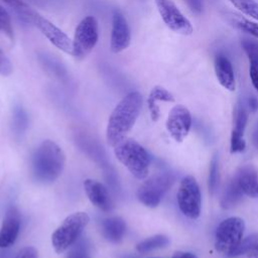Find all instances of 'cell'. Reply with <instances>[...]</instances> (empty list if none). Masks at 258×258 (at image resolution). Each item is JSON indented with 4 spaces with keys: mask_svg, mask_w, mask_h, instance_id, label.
Here are the masks:
<instances>
[{
    "mask_svg": "<svg viewBox=\"0 0 258 258\" xmlns=\"http://www.w3.org/2000/svg\"><path fill=\"white\" fill-rule=\"evenodd\" d=\"M143 99L139 92H130L114 108L106 129V139L110 146H115L126 138L127 133L134 126L141 108Z\"/></svg>",
    "mask_w": 258,
    "mask_h": 258,
    "instance_id": "cell-1",
    "label": "cell"
},
{
    "mask_svg": "<svg viewBox=\"0 0 258 258\" xmlns=\"http://www.w3.org/2000/svg\"><path fill=\"white\" fill-rule=\"evenodd\" d=\"M64 163L66 155L62 149L55 142L44 140L32 155V174L39 182H53L61 174Z\"/></svg>",
    "mask_w": 258,
    "mask_h": 258,
    "instance_id": "cell-2",
    "label": "cell"
},
{
    "mask_svg": "<svg viewBox=\"0 0 258 258\" xmlns=\"http://www.w3.org/2000/svg\"><path fill=\"white\" fill-rule=\"evenodd\" d=\"M117 159L137 179H144L149 172L150 157L146 149L137 141L125 138L114 146Z\"/></svg>",
    "mask_w": 258,
    "mask_h": 258,
    "instance_id": "cell-3",
    "label": "cell"
},
{
    "mask_svg": "<svg viewBox=\"0 0 258 258\" xmlns=\"http://www.w3.org/2000/svg\"><path fill=\"white\" fill-rule=\"evenodd\" d=\"M89 221L90 217L85 212H77L68 216L51 235L54 251L61 254L75 245Z\"/></svg>",
    "mask_w": 258,
    "mask_h": 258,
    "instance_id": "cell-4",
    "label": "cell"
},
{
    "mask_svg": "<svg viewBox=\"0 0 258 258\" xmlns=\"http://www.w3.org/2000/svg\"><path fill=\"white\" fill-rule=\"evenodd\" d=\"M245 223L239 217H230L223 220L215 233V248L218 252L230 256L243 240Z\"/></svg>",
    "mask_w": 258,
    "mask_h": 258,
    "instance_id": "cell-5",
    "label": "cell"
},
{
    "mask_svg": "<svg viewBox=\"0 0 258 258\" xmlns=\"http://www.w3.org/2000/svg\"><path fill=\"white\" fill-rule=\"evenodd\" d=\"M174 181L172 174L159 172L145 179L137 189V199L148 208H155Z\"/></svg>",
    "mask_w": 258,
    "mask_h": 258,
    "instance_id": "cell-6",
    "label": "cell"
},
{
    "mask_svg": "<svg viewBox=\"0 0 258 258\" xmlns=\"http://www.w3.org/2000/svg\"><path fill=\"white\" fill-rule=\"evenodd\" d=\"M176 201L180 212L186 218L196 220L200 217L202 195L199 183L192 175H186L180 180Z\"/></svg>",
    "mask_w": 258,
    "mask_h": 258,
    "instance_id": "cell-7",
    "label": "cell"
},
{
    "mask_svg": "<svg viewBox=\"0 0 258 258\" xmlns=\"http://www.w3.org/2000/svg\"><path fill=\"white\" fill-rule=\"evenodd\" d=\"M98 38L99 29L97 19L94 16L85 17L76 28L72 55L77 59L85 58L97 44Z\"/></svg>",
    "mask_w": 258,
    "mask_h": 258,
    "instance_id": "cell-8",
    "label": "cell"
},
{
    "mask_svg": "<svg viewBox=\"0 0 258 258\" xmlns=\"http://www.w3.org/2000/svg\"><path fill=\"white\" fill-rule=\"evenodd\" d=\"M28 23L34 25L55 47L66 53H73V40L63 31L46 18H43L36 11L32 10L28 18Z\"/></svg>",
    "mask_w": 258,
    "mask_h": 258,
    "instance_id": "cell-9",
    "label": "cell"
},
{
    "mask_svg": "<svg viewBox=\"0 0 258 258\" xmlns=\"http://www.w3.org/2000/svg\"><path fill=\"white\" fill-rule=\"evenodd\" d=\"M155 3L161 19L170 30L182 35H190L194 32L190 21L171 0H155Z\"/></svg>",
    "mask_w": 258,
    "mask_h": 258,
    "instance_id": "cell-10",
    "label": "cell"
},
{
    "mask_svg": "<svg viewBox=\"0 0 258 258\" xmlns=\"http://www.w3.org/2000/svg\"><path fill=\"white\" fill-rule=\"evenodd\" d=\"M165 125L168 133L176 142L183 141L191 127L190 112L183 105H175L169 111Z\"/></svg>",
    "mask_w": 258,
    "mask_h": 258,
    "instance_id": "cell-11",
    "label": "cell"
},
{
    "mask_svg": "<svg viewBox=\"0 0 258 258\" xmlns=\"http://www.w3.org/2000/svg\"><path fill=\"white\" fill-rule=\"evenodd\" d=\"M20 222L18 209L15 206H10L5 213L0 228V248H8L15 243L20 230Z\"/></svg>",
    "mask_w": 258,
    "mask_h": 258,
    "instance_id": "cell-12",
    "label": "cell"
},
{
    "mask_svg": "<svg viewBox=\"0 0 258 258\" xmlns=\"http://www.w3.org/2000/svg\"><path fill=\"white\" fill-rule=\"evenodd\" d=\"M131 40L130 28L126 18L119 11H114L112 17V32H111V51L118 53L126 49Z\"/></svg>",
    "mask_w": 258,
    "mask_h": 258,
    "instance_id": "cell-13",
    "label": "cell"
},
{
    "mask_svg": "<svg viewBox=\"0 0 258 258\" xmlns=\"http://www.w3.org/2000/svg\"><path fill=\"white\" fill-rule=\"evenodd\" d=\"M84 188L88 199L96 208L103 212H110L114 209V203L102 182L88 178L84 181Z\"/></svg>",
    "mask_w": 258,
    "mask_h": 258,
    "instance_id": "cell-14",
    "label": "cell"
},
{
    "mask_svg": "<svg viewBox=\"0 0 258 258\" xmlns=\"http://www.w3.org/2000/svg\"><path fill=\"white\" fill-rule=\"evenodd\" d=\"M235 177L243 191L249 198H258V169L252 164L241 166L235 174Z\"/></svg>",
    "mask_w": 258,
    "mask_h": 258,
    "instance_id": "cell-15",
    "label": "cell"
},
{
    "mask_svg": "<svg viewBox=\"0 0 258 258\" xmlns=\"http://www.w3.org/2000/svg\"><path fill=\"white\" fill-rule=\"evenodd\" d=\"M215 74L220 85L230 92H234L236 89V80L234 75V69L229 58L223 54H218L214 61Z\"/></svg>",
    "mask_w": 258,
    "mask_h": 258,
    "instance_id": "cell-16",
    "label": "cell"
},
{
    "mask_svg": "<svg viewBox=\"0 0 258 258\" xmlns=\"http://www.w3.org/2000/svg\"><path fill=\"white\" fill-rule=\"evenodd\" d=\"M126 223L118 216L106 218L102 222L103 236L111 243H120L126 234Z\"/></svg>",
    "mask_w": 258,
    "mask_h": 258,
    "instance_id": "cell-17",
    "label": "cell"
},
{
    "mask_svg": "<svg viewBox=\"0 0 258 258\" xmlns=\"http://www.w3.org/2000/svg\"><path fill=\"white\" fill-rule=\"evenodd\" d=\"M243 195L244 194L236 177L234 176L231 180H229L223 191V196L221 199V207L224 210H230L234 208L235 206H237V204L240 203V201L243 198Z\"/></svg>",
    "mask_w": 258,
    "mask_h": 258,
    "instance_id": "cell-18",
    "label": "cell"
},
{
    "mask_svg": "<svg viewBox=\"0 0 258 258\" xmlns=\"http://www.w3.org/2000/svg\"><path fill=\"white\" fill-rule=\"evenodd\" d=\"M226 19L232 26H234L238 30L258 39V23L251 21L250 19L236 13H227Z\"/></svg>",
    "mask_w": 258,
    "mask_h": 258,
    "instance_id": "cell-19",
    "label": "cell"
},
{
    "mask_svg": "<svg viewBox=\"0 0 258 258\" xmlns=\"http://www.w3.org/2000/svg\"><path fill=\"white\" fill-rule=\"evenodd\" d=\"M169 244V239L165 235H154L144 239L136 245V250L139 253H147L155 249L166 247Z\"/></svg>",
    "mask_w": 258,
    "mask_h": 258,
    "instance_id": "cell-20",
    "label": "cell"
},
{
    "mask_svg": "<svg viewBox=\"0 0 258 258\" xmlns=\"http://www.w3.org/2000/svg\"><path fill=\"white\" fill-rule=\"evenodd\" d=\"M0 38H5L9 42H13L14 34L11 18L6 9L0 4Z\"/></svg>",
    "mask_w": 258,
    "mask_h": 258,
    "instance_id": "cell-21",
    "label": "cell"
},
{
    "mask_svg": "<svg viewBox=\"0 0 258 258\" xmlns=\"http://www.w3.org/2000/svg\"><path fill=\"white\" fill-rule=\"evenodd\" d=\"M235 8L243 14L258 21V2L254 0H228Z\"/></svg>",
    "mask_w": 258,
    "mask_h": 258,
    "instance_id": "cell-22",
    "label": "cell"
},
{
    "mask_svg": "<svg viewBox=\"0 0 258 258\" xmlns=\"http://www.w3.org/2000/svg\"><path fill=\"white\" fill-rule=\"evenodd\" d=\"M248 121V112L244 107H239L236 111L235 115V122H234V127L232 130L233 136H238V137H243L245 128L247 125Z\"/></svg>",
    "mask_w": 258,
    "mask_h": 258,
    "instance_id": "cell-23",
    "label": "cell"
},
{
    "mask_svg": "<svg viewBox=\"0 0 258 258\" xmlns=\"http://www.w3.org/2000/svg\"><path fill=\"white\" fill-rule=\"evenodd\" d=\"M219 160L218 155L215 154L211 160L210 163V169H209V178H208V186L211 195H215L217 191V188L219 186Z\"/></svg>",
    "mask_w": 258,
    "mask_h": 258,
    "instance_id": "cell-24",
    "label": "cell"
},
{
    "mask_svg": "<svg viewBox=\"0 0 258 258\" xmlns=\"http://www.w3.org/2000/svg\"><path fill=\"white\" fill-rule=\"evenodd\" d=\"M257 244H258V234H251L241 241V243L237 246V248L231 253L229 257L234 258V257L241 256L243 254H247Z\"/></svg>",
    "mask_w": 258,
    "mask_h": 258,
    "instance_id": "cell-25",
    "label": "cell"
},
{
    "mask_svg": "<svg viewBox=\"0 0 258 258\" xmlns=\"http://www.w3.org/2000/svg\"><path fill=\"white\" fill-rule=\"evenodd\" d=\"M1 1L4 2L6 5H8L9 7H11L22 21L27 22L28 20L27 18L30 14V11H32V8L30 6H28L22 0H1Z\"/></svg>",
    "mask_w": 258,
    "mask_h": 258,
    "instance_id": "cell-26",
    "label": "cell"
},
{
    "mask_svg": "<svg viewBox=\"0 0 258 258\" xmlns=\"http://www.w3.org/2000/svg\"><path fill=\"white\" fill-rule=\"evenodd\" d=\"M241 44L249 58L250 66L258 69V43L249 39H244Z\"/></svg>",
    "mask_w": 258,
    "mask_h": 258,
    "instance_id": "cell-27",
    "label": "cell"
},
{
    "mask_svg": "<svg viewBox=\"0 0 258 258\" xmlns=\"http://www.w3.org/2000/svg\"><path fill=\"white\" fill-rule=\"evenodd\" d=\"M147 99H150L152 101L158 102V101H162V102H174V97L173 95L166 90L165 88L161 87V86H155L151 89L149 96Z\"/></svg>",
    "mask_w": 258,
    "mask_h": 258,
    "instance_id": "cell-28",
    "label": "cell"
},
{
    "mask_svg": "<svg viewBox=\"0 0 258 258\" xmlns=\"http://www.w3.org/2000/svg\"><path fill=\"white\" fill-rule=\"evenodd\" d=\"M13 68L11 61L5 55L3 50L0 48V76H9L12 74Z\"/></svg>",
    "mask_w": 258,
    "mask_h": 258,
    "instance_id": "cell-29",
    "label": "cell"
},
{
    "mask_svg": "<svg viewBox=\"0 0 258 258\" xmlns=\"http://www.w3.org/2000/svg\"><path fill=\"white\" fill-rule=\"evenodd\" d=\"M246 149V142L244 137H237L231 135V142H230V151L231 153H238L243 152Z\"/></svg>",
    "mask_w": 258,
    "mask_h": 258,
    "instance_id": "cell-30",
    "label": "cell"
},
{
    "mask_svg": "<svg viewBox=\"0 0 258 258\" xmlns=\"http://www.w3.org/2000/svg\"><path fill=\"white\" fill-rule=\"evenodd\" d=\"M71 251L68 253L66 258H91L90 254L88 253L87 249L80 245V246H75L71 247Z\"/></svg>",
    "mask_w": 258,
    "mask_h": 258,
    "instance_id": "cell-31",
    "label": "cell"
},
{
    "mask_svg": "<svg viewBox=\"0 0 258 258\" xmlns=\"http://www.w3.org/2000/svg\"><path fill=\"white\" fill-rule=\"evenodd\" d=\"M14 258H38V252L34 247L26 246L21 248Z\"/></svg>",
    "mask_w": 258,
    "mask_h": 258,
    "instance_id": "cell-32",
    "label": "cell"
},
{
    "mask_svg": "<svg viewBox=\"0 0 258 258\" xmlns=\"http://www.w3.org/2000/svg\"><path fill=\"white\" fill-rule=\"evenodd\" d=\"M147 106H148V110H149L151 119L153 121H157L160 117V110H159V107L157 105V102L152 101L150 99H147Z\"/></svg>",
    "mask_w": 258,
    "mask_h": 258,
    "instance_id": "cell-33",
    "label": "cell"
},
{
    "mask_svg": "<svg viewBox=\"0 0 258 258\" xmlns=\"http://www.w3.org/2000/svg\"><path fill=\"white\" fill-rule=\"evenodd\" d=\"M249 76H250V80H251V83H252L253 87L258 92V69L255 68V67L250 66Z\"/></svg>",
    "mask_w": 258,
    "mask_h": 258,
    "instance_id": "cell-34",
    "label": "cell"
},
{
    "mask_svg": "<svg viewBox=\"0 0 258 258\" xmlns=\"http://www.w3.org/2000/svg\"><path fill=\"white\" fill-rule=\"evenodd\" d=\"M171 258H198L194 253L190 252H183V251H177L175 252Z\"/></svg>",
    "mask_w": 258,
    "mask_h": 258,
    "instance_id": "cell-35",
    "label": "cell"
},
{
    "mask_svg": "<svg viewBox=\"0 0 258 258\" xmlns=\"http://www.w3.org/2000/svg\"><path fill=\"white\" fill-rule=\"evenodd\" d=\"M248 105H249V110L251 112H256L258 110V99L254 96H251L248 100Z\"/></svg>",
    "mask_w": 258,
    "mask_h": 258,
    "instance_id": "cell-36",
    "label": "cell"
},
{
    "mask_svg": "<svg viewBox=\"0 0 258 258\" xmlns=\"http://www.w3.org/2000/svg\"><path fill=\"white\" fill-rule=\"evenodd\" d=\"M246 255V258H258V244L254 246Z\"/></svg>",
    "mask_w": 258,
    "mask_h": 258,
    "instance_id": "cell-37",
    "label": "cell"
},
{
    "mask_svg": "<svg viewBox=\"0 0 258 258\" xmlns=\"http://www.w3.org/2000/svg\"><path fill=\"white\" fill-rule=\"evenodd\" d=\"M252 141H253V144L254 146L258 149V123L253 131V136H252Z\"/></svg>",
    "mask_w": 258,
    "mask_h": 258,
    "instance_id": "cell-38",
    "label": "cell"
},
{
    "mask_svg": "<svg viewBox=\"0 0 258 258\" xmlns=\"http://www.w3.org/2000/svg\"><path fill=\"white\" fill-rule=\"evenodd\" d=\"M152 258H156V257H152Z\"/></svg>",
    "mask_w": 258,
    "mask_h": 258,
    "instance_id": "cell-39",
    "label": "cell"
}]
</instances>
